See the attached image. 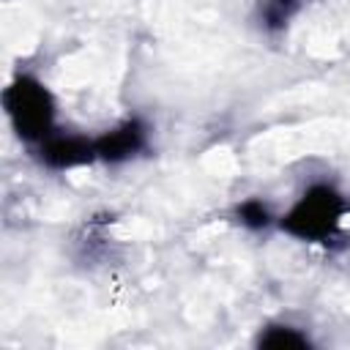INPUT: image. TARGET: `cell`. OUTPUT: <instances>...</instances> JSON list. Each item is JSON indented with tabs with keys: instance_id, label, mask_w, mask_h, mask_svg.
Instances as JSON below:
<instances>
[{
	"instance_id": "1",
	"label": "cell",
	"mask_w": 350,
	"mask_h": 350,
	"mask_svg": "<svg viewBox=\"0 0 350 350\" xmlns=\"http://www.w3.org/2000/svg\"><path fill=\"white\" fill-rule=\"evenodd\" d=\"M282 227L309 243H334L350 232V200L331 186H312L282 219Z\"/></svg>"
},
{
	"instance_id": "2",
	"label": "cell",
	"mask_w": 350,
	"mask_h": 350,
	"mask_svg": "<svg viewBox=\"0 0 350 350\" xmlns=\"http://www.w3.org/2000/svg\"><path fill=\"white\" fill-rule=\"evenodd\" d=\"M5 107L14 120V129L25 139H49L52 129V98L46 88L30 77H19L5 90Z\"/></svg>"
},
{
	"instance_id": "3",
	"label": "cell",
	"mask_w": 350,
	"mask_h": 350,
	"mask_svg": "<svg viewBox=\"0 0 350 350\" xmlns=\"http://www.w3.org/2000/svg\"><path fill=\"white\" fill-rule=\"evenodd\" d=\"M142 148H145V129L137 120H129L126 126L96 139V156L107 161H123Z\"/></svg>"
},
{
	"instance_id": "4",
	"label": "cell",
	"mask_w": 350,
	"mask_h": 350,
	"mask_svg": "<svg viewBox=\"0 0 350 350\" xmlns=\"http://www.w3.org/2000/svg\"><path fill=\"white\" fill-rule=\"evenodd\" d=\"M257 19L265 30H282L304 5V0H257Z\"/></svg>"
},
{
	"instance_id": "5",
	"label": "cell",
	"mask_w": 350,
	"mask_h": 350,
	"mask_svg": "<svg viewBox=\"0 0 350 350\" xmlns=\"http://www.w3.org/2000/svg\"><path fill=\"white\" fill-rule=\"evenodd\" d=\"M260 345H268V347H298V345H306V336L295 334V328H290V325H276V328H268L265 336H260Z\"/></svg>"
},
{
	"instance_id": "6",
	"label": "cell",
	"mask_w": 350,
	"mask_h": 350,
	"mask_svg": "<svg viewBox=\"0 0 350 350\" xmlns=\"http://www.w3.org/2000/svg\"><path fill=\"white\" fill-rule=\"evenodd\" d=\"M241 221L243 224H252V227H262L268 221V211L260 202H246L241 208Z\"/></svg>"
}]
</instances>
